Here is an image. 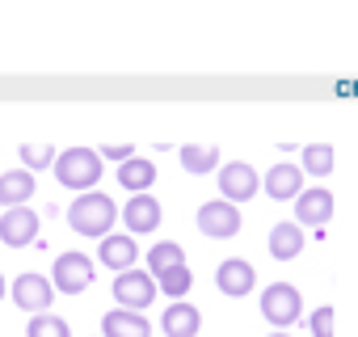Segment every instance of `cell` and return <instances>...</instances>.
<instances>
[{
  "instance_id": "cell-17",
  "label": "cell",
  "mask_w": 358,
  "mask_h": 337,
  "mask_svg": "<svg viewBox=\"0 0 358 337\" xmlns=\"http://www.w3.org/2000/svg\"><path fill=\"white\" fill-rule=\"evenodd\" d=\"M101 333H106V337H152V324H148L139 312L114 308V312H106V320H101Z\"/></svg>"
},
{
  "instance_id": "cell-6",
  "label": "cell",
  "mask_w": 358,
  "mask_h": 337,
  "mask_svg": "<svg viewBox=\"0 0 358 337\" xmlns=\"http://www.w3.org/2000/svg\"><path fill=\"white\" fill-rule=\"evenodd\" d=\"M114 299L127 308V312H143L152 299H156V278L148 270H127L114 278Z\"/></svg>"
},
{
  "instance_id": "cell-19",
  "label": "cell",
  "mask_w": 358,
  "mask_h": 337,
  "mask_svg": "<svg viewBox=\"0 0 358 337\" xmlns=\"http://www.w3.org/2000/svg\"><path fill=\"white\" fill-rule=\"evenodd\" d=\"M156 182V164L152 160H127L122 168H118V186L122 190H131V194H148V186Z\"/></svg>"
},
{
  "instance_id": "cell-22",
  "label": "cell",
  "mask_w": 358,
  "mask_h": 337,
  "mask_svg": "<svg viewBox=\"0 0 358 337\" xmlns=\"http://www.w3.org/2000/svg\"><path fill=\"white\" fill-rule=\"evenodd\" d=\"M303 173H312V178H329L333 173V148L329 143H308L303 148Z\"/></svg>"
},
{
  "instance_id": "cell-24",
  "label": "cell",
  "mask_w": 358,
  "mask_h": 337,
  "mask_svg": "<svg viewBox=\"0 0 358 337\" xmlns=\"http://www.w3.org/2000/svg\"><path fill=\"white\" fill-rule=\"evenodd\" d=\"M26 337H72L68 333V320H59V316H34L30 320V329H26Z\"/></svg>"
},
{
  "instance_id": "cell-29",
  "label": "cell",
  "mask_w": 358,
  "mask_h": 337,
  "mask_svg": "<svg viewBox=\"0 0 358 337\" xmlns=\"http://www.w3.org/2000/svg\"><path fill=\"white\" fill-rule=\"evenodd\" d=\"M270 337H291V333H270Z\"/></svg>"
},
{
  "instance_id": "cell-15",
  "label": "cell",
  "mask_w": 358,
  "mask_h": 337,
  "mask_svg": "<svg viewBox=\"0 0 358 337\" xmlns=\"http://www.w3.org/2000/svg\"><path fill=\"white\" fill-rule=\"evenodd\" d=\"M199 324H203V312L194 303H169L160 316L164 337H199Z\"/></svg>"
},
{
  "instance_id": "cell-5",
  "label": "cell",
  "mask_w": 358,
  "mask_h": 337,
  "mask_svg": "<svg viewBox=\"0 0 358 337\" xmlns=\"http://www.w3.org/2000/svg\"><path fill=\"white\" fill-rule=\"evenodd\" d=\"M93 278H97V270L85 253H59L55 257V291L80 295L85 287H93Z\"/></svg>"
},
{
  "instance_id": "cell-11",
  "label": "cell",
  "mask_w": 358,
  "mask_h": 337,
  "mask_svg": "<svg viewBox=\"0 0 358 337\" xmlns=\"http://www.w3.org/2000/svg\"><path fill=\"white\" fill-rule=\"evenodd\" d=\"M34 236H38V215L30 207L5 211V220H0V241H5V245L26 249V245H34Z\"/></svg>"
},
{
  "instance_id": "cell-14",
  "label": "cell",
  "mask_w": 358,
  "mask_h": 337,
  "mask_svg": "<svg viewBox=\"0 0 358 337\" xmlns=\"http://www.w3.org/2000/svg\"><path fill=\"white\" fill-rule=\"evenodd\" d=\"M34 199V173L30 168H9L0 173V207L13 211V207H26Z\"/></svg>"
},
{
  "instance_id": "cell-4",
  "label": "cell",
  "mask_w": 358,
  "mask_h": 337,
  "mask_svg": "<svg viewBox=\"0 0 358 337\" xmlns=\"http://www.w3.org/2000/svg\"><path fill=\"white\" fill-rule=\"evenodd\" d=\"M257 168L253 164H245V160H232V164H224L220 168V199L224 203H249L253 194H257Z\"/></svg>"
},
{
  "instance_id": "cell-3",
  "label": "cell",
  "mask_w": 358,
  "mask_h": 337,
  "mask_svg": "<svg viewBox=\"0 0 358 337\" xmlns=\"http://www.w3.org/2000/svg\"><path fill=\"white\" fill-rule=\"evenodd\" d=\"M262 316L282 333V329H291L299 316H303V299H299V291L291 287V282H270L266 291H262Z\"/></svg>"
},
{
  "instance_id": "cell-7",
  "label": "cell",
  "mask_w": 358,
  "mask_h": 337,
  "mask_svg": "<svg viewBox=\"0 0 358 337\" xmlns=\"http://www.w3.org/2000/svg\"><path fill=\"white\" fill-rule=\"evenodd\" d=\"M199 232L203 236H211V241H228V236H236L241 232V207H232V203H203L199 207Z\"/></svg>"
},
{
  "instance_id": "cell-12",
  "label": "cell",
  "mask_w": 358,
  "mask_h": 337,
  "mask_svg": "<svg viewBox=\"0 0 358 337\" xmlns=\"http://www.w3.org/2000/svg\"><path fill=\"white\" fill-rule=\"evenodd\" d=\"M333 220V194L329 190H303L295 199V224L299 228H324Z\"/></svg>"
},
{
  "instance_id": "cell-28",
  "label": "cell",
  "mask_w": 358,
  "mask_h": 337,
  "mask_svg": "<svg viewBox=\"0 0 358 337\" xmlns=\"http://www.w3.org/2000/svg\"><path fill=\"white\" fill-rule=\"evenodd\" d=\"M5 291H9V287H5V274H0V299H5Z\"/></svg>"
},
{
  "instance_id": "cell-16",
  "label": "cell",
  "mask_w": 358,
  "mask_h": 337,
  "mask_svg": "<svg viewBox=\"0 0 358 337\" xmlns=\"http://www.w3.org/2000/svg\"><path fill=\"white\" fill-rule=\"evenodd\" d=\"M97 257H101V266H110V270L127 274V270H135L139 245H135V236H106V241H101V249H97Z\"/></svg>"
},
{
  "instance_id": "cell-27",
  "label": "cell",
  "mask_w": 358,
  "mask_h": 337,
  "mask_svg": "<svg viewBox=\"0 0 358 337\" xmlns=\"http://www.w3.org/2000/svg\"><path fill=\"white\" fill-rule=\"evenodd\" d=\"M101 156H110V160H122V164H127V160H135V148H131V143H106V148H101Z\"/></svg>"
},
{
  "instance_id": "cell-21",
  "label": "cell",
  "mask_w": 358,
  "mask_h": 337,
  "mask_svg": "<svg viewBox=\"0 0 358 337\" xmlns=\"http://www.w3.org/2000/svg\"><path fill=\"white\" fill-rule=\"evenodd\" d=\"M182 164L190 168V173H211V168H220V152L211 143H186L182 148Z\"/></svg>"
},
{
  "instance_id": "cell-2",
  "label": "cell",
  "mask_w": 358,
  "mask_h": 337,
  "mask_svg": "<svg viewBox=\"0 0 358 337\" xmlns=\"http://www.w3.org/2000/svg\"><path fill=\"white\" fill-rule=\"evenodd\" d=\"M97 178H101V152H93V148H68V152L55 156V182L59 186L89 194L97 186Z\"/></svg>"
},
{
  "instance_id": "cell-8",
  "label": "cell",
  "mask_w": 358,
  "mask_h": 337,
  "mask_svg": "<svg viewBox=\"0 0 358 337\" xmlns=\"http://www.w3.org/2000/svg\"><path fill=\"white\" fill-rule=\"evenodd\" d=\"M9 291H13V303L26 308V312H34V316H43L51 308V295H55V287H51L47 274H17V282Z\"/></svg>"
},
{
  "instance_id": "cell-13",
  "label": "cell",
  "mask_w": 358,
  "mask_h": 337,
  "mask_svg": "<svg viewBox=\"0 0 358 337\" xmlns=\"http://www.w3.org/2000/svg\"><path fill=\"white\" fill-rule=\"evenodd\" d=\"M253 282H257V274H253V266H249L245 257H228V261L215 270V287H220L224 295H232V299L249 295V291H253Z\"/></svg>"
},
{
  "instance_id": "cell-18",
  "label": "cell",
  "mask_w": 358,
  "mask_h": 337,
  "mask_svg": "<svg viewBox=\"0 0 358 337\" xmlns=\"http://www.w3.org/2000/svg\"><path fill=\"white\" fill-rule=\"evenodd\" d=\"M303 241H308V236H303L299 224H291V220H287V224H274V232H270V253H274L278 261H291V257L303 253Z\"/></svg>"
},
{
  "instance_id": "cell-10",
  "label": "cell",
  "mask_w": 358,
  "mask_h": 337,
  "mask_svg": "<svg viewBox=\"0 0 358 337\" xmlns=\"http://www.w3.org/2000/svg\"><path fill=\"white\" fill-rule=\"evenodd\" d=\"M122 224L131 236H148L160 228V203L152 194H135L131 203H122Z\"/></svg>"
},
{
  "instance_id": "cell-23",
  "label": "cell",
  "mask_w": 358,
  "mask_h": 337,
  "mask_svg": "<svg viewBox=\"0 0 358 337\" xmlns=\"http://www.w3.org/2000/svg\"><path fill=\"white\" fill-rule=\"evenodd\" d=\"M156 287H160L169 299H182V295L194 287V270H190V266H182V270H169V274H160V278H156Z\"/></svg>"
},
{
  "instance_id": "cell-1",
  "label": "cell",
  "mask_w": 358,
  "mask_h": 337,
  "mask_svg": "<svg viewBox=\"0 0 358 337\" xmlns=\"http://www.w3.org/2000/svg\"><path fill=\"white\" fill-rule=\"evenodd\" d=\"M114 220H118V207H114V199H106L101 190H89V194H76V203L68 207V224H72V232L76 236H110V228H114Z\"/></svg>"
},
{
  "instance_id": "cell-25",
  "label": "cell",
  "mask_w": 358,
  "mask_h": 337,
  "mask_svg": "<svg viewBox=\"0 0 358 337\" xmlns=\"http://www.w3.org/2000/svg\"><path fill=\"white\" fill-rule=\"evenodd\" d=\"M47 164H55V148H47V143H22V168H47Z\"/></svg>"
},
{
  "instance_id": "cell-20",
  "label": "cell",
  "mask_w": 358,
  "mask_h": 337,
  "mask_svg": "<svg viewBox=\"0 0 358 337\" xmlns=\"http://www.w3.org/2000/svg\"><path fill=\"white\" fill-rule=\"evenodd\" d=\"M148 266L156 270L152 278H160V274H169V270H182V266H186V253H182V245H177V241H156L152 253H148Z\"/></svg>"
},
{
  "instance_id": "cell-26",
  "label": "cell",
  "mask_w": 358,
  "mask_h": 337,
  "mask_svg": "<svg viewBox=\"0 0 358 337\" xmlns=\"http://www.w3.org/2000/svg\"><path fill=\"white\" fill-rule=\"evenodd\" d=\"M308 329H312V337H333V308L320 303V308L308 316Z\"/></svg>"
},
{
  "instance_id": "cell-9",
  "label": "cell",
  "mask_w": 358,
  "mask_h": 337,
  "mask_svg": "<svg viewBox=\"0 0 358 337\" xmlns=\"http://www.w3.org/2000/svg\"><path fill=\"white\" fill-rule=\"evenodd\" d=\"M262 190L278 203H291L303 194V164H274L270 173L262 178Z\"/></svg>"
}]
</instances>
